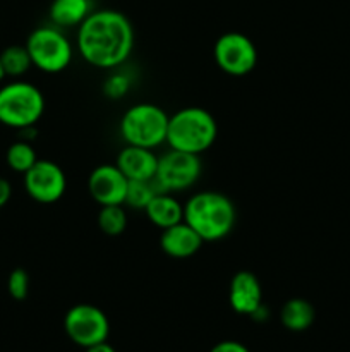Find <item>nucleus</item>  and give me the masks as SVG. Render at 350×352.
<instances>
[{
  "instance_id": "obj_1",
  "label": "nucleus",
  "mask_w": 350,
  "mask_h": 352,
  "mask_svg": "<svg viewBox=\"0 0 350 352\" xmlns=\"http://www.w3.org/2000/svg\"><path fill=\"white\" fill-rule=\"evenodd\" d=\"M78 48L93 67L106 71L120 67L134 50L132 23L119 10H95L79 24Z\"/></svg>"
},
{
  "instance_id": "obj_2",
  "label": "nucleus",
  "mask_w": 350,
  "mask_h": 352,
  "mask_svg": "<svg viewBox=\"0 0 350 352\" xmlns=\"http://www.w3.org/2000/svg\"><path fill=\"white\" fill-rule=\"evenodd\" d=\"M235 205L218 191H199L184 205V222L201 236L205 243L222 241L233 230Z\"/></svg>"
},
{
  "instance_id": "obj_3",
  "label": "nucleus",
  "mask_w": 350,
  "mask_h": 352,
  "mask_svg": "<svg viewBox=\"0 0 350 352\" xmlns=\"http://www.w3.org/2000/svg\"><path fill=\"white\" fill-rule=\"evenodd\" d=\"M218 124L202 107H185L168 117L167 143L172 150L201 155L215 144Z\"/></svg>"
},
{
  "instance_id": "obj_4",
  "label": "nucleus",
  "mask_w": 350,
  "mask_h": 352,
  "mask_svg": "<svg viewBox=\"0 0 350 352\" xmlns=\"http://www.w3.org/2000/svg\"><path fill=\"white\" fill-rule=\"evenodd\" d=\"M45 112V96L27 81H10L0 86V124L12 129L36 126Z\"/></svg>"
},
{
  "instance_id": "obj_5",
  "label": "nucleus",
  "mask_w": 350,
  "mask_h": 352,
  "mask_svg": "<svg viewBox=\"0 0 350 352\" xmlns=\"http://www.w3.org/2000/svg\"><path fill=\"white\" fill-rule=\"evenodd\" d=\"M168 117L154 103H136L124 112L120 119V134L127 144L153 148L167 143Z\"/></svg>"
},
{
  "instance_id": "obj_6",
  "label": "nucleus",
  "mask_w": 350,
  "mask_h": 352,
  "mask_svg": "<svg viewBox=\"0 0 350 352\" xmlns=\"http://www.w3.org/2000/svg\"><path fill=\"white\" fill-rule=\"evenodd\" d=\"M26 48L34 67L47 74L65 71L74 54L69 38L57 26H40L31 31Z\"/></svg>"
},
{
  "instance_id": "obj_7",
  "label": "nucleus",
  "mask_w": 350,
  "mask_h": 352,
  "mask_svg": "<svg viewBox=\"0 0 350 352\" xmlns=\"http://www.w3.org/2000/svg\"><path fill=\"white\" fill-rule=\"evenodd\" d=\"M202 172V162L199 155L172 150L158 157L154 181L167 192H180L192 188L199 181Z\"/></svg>"
},
{
  "instance_id": "obj_8",
  "label": "nucleus",
  "mask_w": 350,
  "mask_h": 352,
  "mask_svg": "<svg viewBox=\"0 0 350 352\" xmlns=\"http://www.w3.org/2000/svg\"><path fill=\"white\" fill-rule=\"evenodd\" d=\"M64 330L75 346L88 349L108 339L110 320L98 306L75 305L65 313Z\"/></svg>"
},
{
  "instance_id": "obj_9",
  "label": "nucleus",
  "mask_w": 350,
  "mask_h": 352,
  "mask_svg": "<svg viewBox=\"0 0 350 352\" xmlns=\"http://www.w3.org/2000/svg\"><path fill=\"white\" fill-rule=\"evenodd\" d=\"M213 57L225 74L240 78L253 72L257 65V48L247 34L230 31L216 40Z\"/></svg>"
},
{
  "instance_id": "obj_10",
  "label": "nucleus",
  "mask_w": 350,
  "mask_h": 352,
  "mask_svg": "<svg viewBox=\"0 0 350 352\" xmlns=\"http://www.w3.org/2000/svg\"><path fill=\"white\" fill-rule=\"evenodd\" d=\"M24 175V189L27 196L41 205L57 203L67 189V177L58 164L51 160H40Z\"/></svg>"
},
{
  "instance_id": "obj_11",
  "label": "nucleus",
  "mask_w": 350,
  "mask_h": 352,
  "mask_svg": "<svg viewBox=\"0 0 350 352\" xmlns=\"http://www.w3.org/2000/svg\"><path fill=\"white\" fill-rule=\"evenodd\" d=\"M129 179L115 164H103L93 168L88 177V191L100 206L124 205Z\"/></svg>"
},
{
  "instance_id": "obj_12",
  "label": "nucleus",
  "mask_w": 350,
  "mask_h": 352,
  "mask_svg": "<svg viewBox=\"0 0 350 352\" xmlns=\"http://www.w3.org/2000/svg\"><path fill=\"white\" fill-rule=\"evenodd\" d=\"M229 302L239 315L250 316L263 305V289L253 272L240 270L230 280Z\"/></svg>"
},
{
  "instance_id": "obj_13",
  "label": "nucleus",
  "mask_w": 350,
  "mask_h": 352,
  "mask_svg": "<svg viewBox=\"0 0 350 352\" xmlns=\"http://www.w3.org/2000/svg\"><path fill=\"white\" fill-rule=\"evenodd\" d=\"M202 243L205 241L201 239V236L184 220L168 227V229H163L160 234L161 251L167 256L177 258V260L194 256L201 250Z\"/></svg>"
},
{
  "instance_id": "obj_14",
  "label": "nucleus",
  "mask_w": 350,
  "mask_h": 352,
  "mask_svg": "<svg viewBox=\"0 0 350 352\" xmlns=\"http://www.w3.org/2000/svg\"><path fill=\"white\" fill-rule=\"evenodd\" d=\"M115 165L129 181H150L156 174L158 157L150 148L127 144L117 155Z\"/></svg>"
},
{
  "instance_id": "obj_15",
  "label": "nucleus",
  "mask_w": 350,
  "mask_h": 352,
  "mask_svg": "<svg viewBox=\"0 0 350 352\" xmlns=\"http://www.w3.org/2000/svg\"><path fill=\"white\" fill-rule=\"evenodd\" d=\"M144 212H146L150 222L161 230L184 220V205H180V201L167 191H160L158 195H154Z\"/></svg>"
},
{
  "instance_id": "obj_16",
  "label": "nucleus",
  "mask_w": 350,
  "mask_h": 352,
  "mask_svg": "<svg viewBox=\"0 0 350 352\" xmlns=\"http://www.w3.org/2000/svg\"><path fill=\"white\" fill-rule=\"evenodd\" d=\"M91 7V0H54L48 14L54 26L79 28V24L93 12Z\"/></svg>"
},
{
  "instance_id": "obj_17",
  "label": "nucleus",
  "mask_w": 350,
  "mask_h": 352,
  "mask_svg": "<svg viewBox=\"0 0 350 352\" xmlns=\"http://www.w3.org/2000/svg\"><path fill=\"white\" fill-rule=\"evenodd\" d=\"M316 309L307 299H288L280 309V322L290 332H304L314 323Z\"/></svg>"
},
{
  "instance_id": "obj_18",
  "label": "nucleus",
  "mask_w": 350,
  "mask_h": 352,
  "mask_svg": "<svg viewBox=\"0 0 350 352\" xmlns=\"http://www.w3.org/2000/svg\"><path fill=\"white\" fill-rule=\"evenodd\" d=\"M0 62H2V69L5 76H10V78H21L33 67L26 45L5 47L0 52Z\"/></svg>"
},
{
  "instance_id": "obj_19",
  "label": "nucleus",
  "mask_w": 350,
  "mask_h": 352,
  "mask_svg": "<svg viewBox=\"0 0 350 352\" xmlns=\"http://www.w3.org/2000/svg\"><path fill=\"white\" fill-rule=\"evenodd\" d=\"M36 151H34L33 144L30 141H14L12 144H9V148L5 151L7 165H9L10 170L17 172V174H26L36 164Z\"/></svg>"
},
{
  "instance_id": "obj_20",
  "label": "nucleus",
  "mask_w": 350,
  "mask_h": 352,
  "mask_svg": "<svg viewBox=\"0 0 350 352\" xmlns=\"http://www.w3.org/2000/svg\"><path fill=\"white\" fill-rule=\"evenodd\" d=\"M158 189H161L158 186V182L154 179L150 181H129L127 184V192H126V205L130 208L136 210H144L148 206V203L154 198V195H158Z\"/></svg>"
},
{
  "instance_id": "obj_21",
  "label": "nucleus",
  "mask_w": 350,
  "mask_h": 352,
  "mask_svg": "<svg viewBox=\"0 0 350 352\" xmlns=\"http://www.w3.org/2000/svg\"><path fill=\"white\" fill-rule=\"evenodd\" d=\"M98 227L106 236H120L127 227V215L122 205L102 206L98 213Z\"/></svg>"
},
{
  "instance_id": "obj_22",
  "label": "nucleus",
  "mask_w": 350,
  "mask_h": 352,
  "mask_svg": "<svg viewBox=\"0 0 350 352\" xmlns=\"http://www.w3.org/2000/svg\"><path fill=\"white\" fill-rule=\"evenodd\" d=\"M7 292L14 301H24L30 294V274L24 268H14L7 278Z\"/></svg>"
},
{
  "instance_id": "obj_23",
  "label": "nucleus",
  "mask_w": 350,
  "mask_h": 352,
  "mask_svg": "<svg viewBox=\"0 0 350 352\" xmlns=\"http://www.w3.org/2000/svg\"><path fill=\"white\" fill-rule=\"evenodd\" d=\"M129 89L130 78L127 74H124V72H113V74L108 76L106 81L103 82V93L112 100L122 98V96L127 95Z\"/></svg>"
},
{
  "instance_id": "obj_24",
  "label": "nucleus",
  "mask_w": 350,
  "mask_h": 352,
  "mask_svg": "<svg viewBox=\"0 0 350 352\" xmlns=\"http://www.w3.org/2000/svg\"><path fill=\"white\" fill-rule=\"evenodd\" d=\"M209 352H250L244 346L242 342H237V340H222V342L215 344Z\"/></svg>"
},
{
  "instance_id": "obj_25",
  "label": "nucleus",
  "mask_w": 350,
  "mask_h": 352,
  "mask_svg": "<svg viewBox=\"0 0 350 352\" xmlns=\"http://www.w3.org/2000/svg\"><path fill=\"white\" fill-rule=\"evenodd\" d=\"M10 198H12V186L7 179L0 177V208H3L10 201Z\"/></svg>"
},
{
  "instance_id": "obj_26",
  "label": "nucleus",
  "mask_w": 350,
  "mask_h": 352,
  "mask_svg": "<svg viewBox=\"0 0 350 352\" xmlns=\"http://www.w3.org/2000/svg\"><path fill=\"white\" fill-rule=\"evenodd\" d=\"M86 352H117V351L115 347L110 346V344L105 340V342H100V344H95V346L88 347Z\"/></svg>"
},
{
  "instance_id": "obj_27",
  "label": "nucleus",
  "mask_w": 350,
  "mask_h": 352,
  "mask_svg": "<svg viewBox=\"0 0 350 352\" xmlns=\"http://www.w3.org/2000/svg\"><path fill=\"white\" fill-rule=\"evenodd\" d=\"M3 78H5V72H3V69H2V62H0V82L3 81Z\"/></svg>"
}]
</instances>
